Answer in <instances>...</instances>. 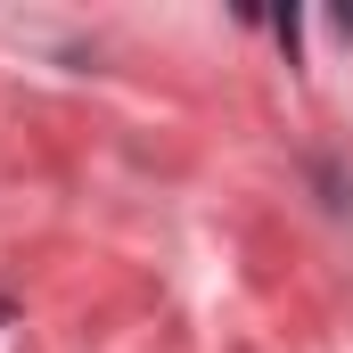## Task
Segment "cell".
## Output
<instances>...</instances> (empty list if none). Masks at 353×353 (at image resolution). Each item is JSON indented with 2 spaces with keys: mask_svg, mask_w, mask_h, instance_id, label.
<instances>
[]
</instances>
